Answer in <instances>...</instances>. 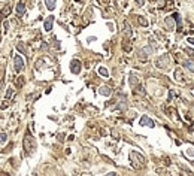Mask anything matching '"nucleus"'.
Listing matches in <instances>:
<instances>
[{"mask_svg": "<svg viewBox=\"0 0 194 176\" xmlns=\"http://www.w3.org/2000/svg\"><path fill=\"white\" fill-rule=\"evenodd\" d=\"M188 42L191 43V45H194V37H188Z\"/></svg>", "mask_w": 194, "mask_h": 176, "instance_id": "23", "label": "nucleus"}, {"mask_svg": "<svg viewBox=\"0 0 194 176\" xmlns=\"http://www.w3.org/2000/svg\"><path fill=\"white\" fill-rule=\"evenodd\" d=\"M173 18H175V21H176V24H178V32H181V30H182V24H181V18H179V15H178V14H175V15H173Z\"/></svg>", "mask_w": 194, "mask_h": 176, "instance_id": "16", "label": "nucleus"}, {"mask_svg": "<svg viewBox=\"0 0 194 176\" xmlns=\"http://www.w3.org/2000/svg\"><path fill=\"white\" fill-rule=\"evenodd\" d=\"M137 21H139V24L144 25V27H146V25H148V21H146L144 17H139V18H137Z\"/></svg>", "mask_w": 194, "mask_h": 176, "instance_id": "18", "label": "nucleus"}, {"mask_svg": "<svg viewBox=\"0 0 194 176\" xmlns=\"http://www.w3.org/2000/svg\"><path fill=\"white\" fill-rule=\"evenodd\" d=\"M137 5H139V6H144V0H137Z\"/></svg>", "mask_w": 194, "mask_h": 176, "instance_id": "24", "label": "nucleus"}, {"mask_svg": "<svg viewBox=\"0 0 194 176\" xmlns=\"http://www.w3.org/2000/svg\"><path fill=\"white\" fill-rule=\"evenodd\" d=\"M99 92H100L101 96H106V97H108V96H110V88L106 87V85H103L100 90H99Z\"/></svg>", "mask_w": 194, "mask_h": 176, "instance_id": "10", "label": "nucleus"}, {"mask_svg": "<svg viewBox=\"0 0 194 176\" xmlns=\"http://www.w3.org/2000/svg\"><path fill=\"white\" fill-rule=\"evenodd\" d=\"M14 69H15L17 73H19L24 69V60H23V57H19V55L15 57V60H14Z\"/></svg>", "mask_w": 194, "mask_h": 176, "instance_id": "3", "label": "nucleus"}, {"mask_svg": "<svg viewBox=\"0 0 194 176\" xmlns=\"http://www.w3.org/2000/svg\"><path fill=\"white\" fill-rule=\"evenodd\" d=\"M17 14H18V17H23L25 14V5L23 3V2H19L17 5Z\"/></svg>", "mask_w": 194, "mask_h": 176, "instance_id": "8", "label": "nucleus"}, {"mask_svg": "<svg viewBox=\"0 0 194 176\" xmlns=\"http://www.w3.org/2000/svg\"><path fill=\"white\" fill-rule=\"evenodd\" d=\"M173 76H175V79H176V81H179V82H184V78H182V70H181V69H175V73H173Z\"/></svg>", "mask_w": 194, "mask_h": 176, "instance_id": "9", "label": "nucleus"}, {"mask_svg": "<svg viewBox=\"0 0 194 176\" xmlns=\"http://www.w3.org/2000/svg\"><path fill=\"white\" fill-rule=\"evenodd\" d=\"M17 49L19 51V52H23V54H27V49H25V45L23 42H18L17 43Z\"/></svg>", "mask_w": 194, "mask_h": 176, "instance_id": "14", "label": "nucleus"}, {"mask_svg": "<svg viewBox=\"0 0 194 176\" xmlns=\"http://www.w3.org/2000/svg\"><path fill=\"white\" fill-rule=\"evenodd\" d=\"M99 73H100L103 78H108V76H109V72H108L106 67H99Z\"/></svg>", "mask_w": 194, "mask_h": 176, "instance_id": "15", "label": "nucleus"}, {"mask_svg": "<svg viewBox=\"0 0 194 176\" xmlns=\"http://www.w3.org/2000/svg\"><path fill=\"white\" fill-rule=\"evenodd\" d=\"M12 94H14V92H12V90L9 88V90H8V92H6V100H11V97H12Z\"/></svg>", "mask_w": 194, "mask_h": 176, "instance_id": "20", "label": "nucleus"}, {"mask_svg": "<svg viewBox=\"0 0 194 176\" xmlns=\"http://www.w3.org/2000/svg\"><path fill=\"white\" fill-rule=\"evenodd\" d=\"M108 176H115V175H114V173H109V175H108Z\"/></svg>", "mask_w": 194, "mask_h": 176, "instance_id": "25", "label": "nucleus"}, {"mask_svg": "<svg viewBox=\"0 0 194 176\" xmlns=\"http://www.w3.org/2000/svg\"><path fill=\"white\" fill-rule=\"evenodd\" d=\"M33 148H34V145H33V142L30 140V134L27 133L24 136V149L27 154H30V152L33 151Z\"/></svg>", "mask_w": 194, "mask_h": 176, "instance_id": "4", "label": "nucleus"}, {"mask_svg": "<svg viewBox=\"0 0 194 176\" xmlns=\"http://www.w3.org/2000/svg\"><path fill=\"white\" fill-rule=\"evenodd\" d=\"M5 142H6V133L3 131V133H2V143H5Z\"/></svg>", "mask_w": 194, "mask_h": 176, "instance_id": "22", "label": "nucleus"}, {"mask_svg": "<svg viewBox=\"0 0 194 176\" xmlns=\"http://www.w3.org/2000/svg\"><path fill=\"white\" fill-rule=\"evenodd\" d=\"M2 12H3V15H9V14H11V6H9V5L8 6H5Z\"/></svg>", "mask_w": 194, "mask_h": 176, "instance_id": "19", "label": "nucleus"}, {"mask_svg": "<svg viewBox=\"0 0 194 176\" xmlns=\"http://www.w3.org/2000/svg\"><path fill=\"white\" fill-rule=\"evenodd\" d=\"M149 51H151V48H149V46H145V48H142V49H140V52H139V58H140V60H146L148 54H149Z\"/></svg>", "mask_w": 194, "mask_h": 176, "instance_id": "7", "label": "nucleus"}, {"mask_svg": "<svg viewBox=\"0 0 194 176\" xmlns=\"http://www.w3.org/2000/svg\"><path fill=\"white\" fill-rule=\"evenodd\" d=\"M173 21H175L173 15H172V17H167V18H166V24H167V27H169V28H173Z\"/></svg>", "mask_w": 194, "mask_h": 176, "instance_id": "17", "label": "nucleus"}, {"mask_svg": "<svg viewBox=\"0 0 194 176\" xmlns=\"http://www.w3.org/2000/svg\"><path fill=\"white\" fill-rule=\"evenodd\" d=\"M185 52H188V55H190L191 58H194V51H193V49H187Z\"/></svg>", "mask_w": 194, "mask_h": 176, "instance_id": "21", "label": "nucleus"}, {"mask_svg": "<svg viewBox=\"0 0 194 176\" xmlns=\"http://www.w3.org/2000/svg\"><path fill=\"white\" fill-rule=\"evenodd\" d=\"M45 5L50 11H54L55 9V0H45Z\"/></svg>", "mask_w": 194, "mask_h": 176, "instance_id": "11", "label": "nucleus"}, {"mask_svg": "<svg viewBox=\"0 0 194 176\" xmlns=\"http://www.w3.org/2000/svg\"><path fill=\"white\" fill-rule=\"evenodd\" d=\"M52 21H54V17H48L45 19V23H43V28L46 30V32H50L51 28H52Z\"/></svg>", "mask_w": 194, "mask_h": 176, "instance_id": "6", "label": "nucleus"}, {"mask_svg": "<svg viewBox=\"0 0 194 176\" xmlns=\"http://www.w3.org/2000/svg\"><path fill=\"white\" fill-rule=\"evenodd\" d=\"M70 70H72L73 73H79V72H81V61L73 60V61L70 63Z\"/></svg>", "mask_w": 194, "mask_h": 176, "instance_id": "5", "label": "nucleus"}, {"mask_svg": "<svg viewBox=\"0 0 194 176\" xmlns=\"http://www.w3.org/2000/svg\"><path fill=\"white\" fill-rule=\"evenodd\" d=\"M130 157H131V158H135V160H131V163H133V166H135L136 169L144 167V166H145V158L142 157V155H139L137 152L131 151V152H130Z\"/></svg>", "mask_w": 194, "mask_h": 176, "instance_id": "1", "label": "nucleus"}, {"mask_svg": "<svg viewBox=\"0 0 194 176\" xmlns=\"http://www.w3.org/2000/svg\"><path fill=\"white\" fill-rule=\"evenodd\" d=\"M145 122H148V126L154 127V122H152L151 119H148V117H142V119H140V126H146Z\"/></svg>", "mask_w": 194, "mask_h": 176, "instance_id": "13", "label": "nucleus"}, {"mask_svg": "<svg viewBox=\"0 0 194 176\" xmlns=\"http://www.w3.org/2000/svg\"><path fill=\"white\" fill-rule=\"evenodd\" d=\"M184 66L188 67L191 72H194V60H185V63H184Z\"/></svg>", "mask_w": 194, "mask_h": 176, "instance_id": "12", "label": "nucleus"}, {"mask_svg": "<svg viewBox=\"0 0 194 176\" xmlns=\"http://www.w3.org/2000/svg\"><path fill=\"white\" fill-rule=\"evenodd\" d=\"M155 66L158 67V69H166V67L169 66V55H160L158 58L155 60Z\"/></svg>", "mask_w": 194, "mask_h": 176, "instance_id": "2", "label": "nucleus"}]
</instances>
